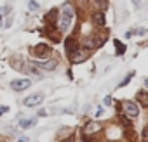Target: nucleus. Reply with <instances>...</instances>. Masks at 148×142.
I'll return each mask as SVG.
<instances>
[{"label":"nucleus","instance_id":"obj_1","mask_svg":"<svg viewBox=\"0 0 148 142\" xmlns=\"http://www.w3.org/2000/svg\"><path fill=\"white\" fill-rule=\"evenodd\" d=\"M73 19H75V12H73V7L71 4H64L63 9H61V21H59V31H68L73 24Z\"/></svg>","mask_w":148,"mask_h":142},{"label":"nucleus","instance_id":"obj_2","mask_svg":"<svg viewBox=\"0 0 148 142\" xmlns=\"http://www.w3.org/2000/svg\"><path fill=\"white\" fill-rule=\"evenodd\" d=\"M124 113H125L127 116H131V118H136V116L139 114V108H138L136 102L125 101V102H124Z\"/></svg>","mask_w":148,"mask_h":142},{"label":"nucleus","instance_id":"obj_3","mask_svg":"<svg viewBox=\"0 0 148 142\" xmlns=\"http://www.w3.org/2000/svg\"><path fill=\"white\" fill-rule=\"evenodd\" d=\"M30 85H32L30 78H21V80H14V82L11 83V89L16 90V92H21V90H26Z\"/></svg>","mask_w":148,"mask_h":142},{"label":"nucleus","instance_id":"obj_4","mask_svg":"<svg viewBox=\"0 0 148 142\" xmlns=\"http://www.w3.org/2000/svg\"><path fill=\"white\" fill-rule=\"evenodd\" d=\"M33 54H35L37 57H40V59H47L49 54H51V49H49L45 43H38V45H35V49H33Z\"/></svg>","mask_w":148,"mask_h":142},{"label":"nucleus","instance_id":"obj_5","mask_svg":"<svg viewBox=\"0 0 148 142\" xmlns=\"http://www.w3.org/2000/svg\"><path fill=\"white\" fill-rule=\"evenodd\" d=\"M44 101V94H40V92H37V94H33V95H30V97H26L25 99V106H38L40 102Z\"/></svg>","mask_w":148,"mask_h":142},{"label":"nucleus","instance_id":"obj_6","mask_svg":"<svg viewBox=\"0 0 148 142\" xmlns=\"http://www.w3.org/2000/svg\"><path fill=\"white\" fill-rule=\"evenodd\" d=\"M101 43H103V40H99L98 37H87V38L84 40V47H86V49H91V50L96 49V47H99Z\"/></svg>","mask_w":148,"mask_h":142},{"label":"nucleus","instance_id":"obj_7","mask_svg":"<svg viewBox=\"0 0 148 142\" xmlns=\"http://www.w3.org/2000/svg\"><path fill=\"white\" fill-rule=\"evenodd\" d=\"M70 59H71L73 64H79V62H84L87 59V54L86 52H80V50H75V52L70 55Z\"/></svg>","mask_w":148,"mask_h":142},{"label":"nucleus","instance_id":"obj_8","mask_svg":"<svg viewBox=\"0 0 148 142\" xmlns=\"http://www.w3.org/2000/svg\"><path fill=\"white\" fill-rule=\"evenodd\" d=\"M98 130H101V123H98V121H91V123H87V125L84 126V135H89V133L98 132Z\"/></svg>","mask_w":148,"mask_h":142},{"label":"nucleus","instance_id":"obj_9","mask_svg":"<svg viewBox=\"0 0 148 142\" xmlns=\"http://www.w3.org/2000/svg\"><path fill=\"white\" fill-rule=\"evenodd\" d=\"M64 47H66V52L71 55L73 52H75L77 50V42H75V38H66V42H64Z\"/></svg>","mask_w":148,"mask_h":142},{"label":"nucleus","instance_id":"obj_10","mask_svg":"<svg viewBox=\"0 0 148 142\" xmlns=\"http://www.w3.org/2000/svg\"><path fill=\"white\" fill-rule=\"evenodd\" d=\"M136 101H138L143 108H148V94H146L145 90H139V92L136 94Z\"/></svg>","mask_w":148,"mask_h":142},{"label":"nucleus","instance_id":"obj_11","mask_svg":"<svg viewBox=\"0 0 148 142\" xmlns=\"http://www.w3.org/2000/svg\"><path fill=\"white\" fill-rule=\"evenodd\" d=\"M92 19H94V23H96V26H105V12L103 11H98V12H94V16H92Z\"/></svg>","mask_w":148,"mask_h":142},{"label":"nucleus","instance_id":"obj_12","mask_svg":"<svg viewBox=\"0 0 148 142\" xmlns=\"http://www.w3.org/2000/svg\"><path fill=\"white\" fill-rule=\"evenodd\" d=\"M56 18H58V9H52L49 14H45V16H44V21H45V23H49V24H54Z\"/></svg>","mask_w":148,"mask_h":142},{"label":"nucleus","instance_id":"obj_13","mask_svg":"<svg viewBox=\"0 0 148 142\" xmlns=\"http://www.w3.org/2000/svg\"><path fill=\"white\" fill-rule=\"evenodd\" d=\"M56 66H58V61L51 59V61H44L40 68H42V69H45V71H52V69H56Z\"/></svg>","mask_w":148,"mask_h":142},{"label":"nucleus","instance_id":"obj_14","mask_svg":"<svg viewBox=\"0 0 148 142\" xmlns=\"http://www.w3.org/2000/svg\"><path fill=\"white\" fill-rule=\"evenodd\" d=\"M35 123H37L35 118H25V120L19 121V126H21V128H30V126H33Z\"/></svg>","mask_w":148,"mask_h":142},{"label":"nucleus","instance_id":"obj_15","mask_svg":"<svg viewBox=\"0 0 148 142\" xmlns=\"http://www.w3.org/2000/svg\"><path fill=\"white\" fill-rule=\"evenodd\" d=\"M94 4H96V7H98L99 11H105V9L108 7V2H106V0H94Z\"/></svg>","mask_w":148,"mask_h":142},{"label":"nucleus","instance_id":"obj_16","mask_svg":"<svg viewBox=\"0 0 148 142\" xmlns=\"http://www.w3.org/2000/svg\"><path fill=\"white\" fill-rule=\"evenodd\" d=\"M113 43H115V47H117V52H115V54H117V55H122V54H124V50H125V47H124L119 40H113Z\"/></svg>","mask_w":148,"mask_h":142},{"label":"nucleus","instance_id":"obj_17","mask_svg":"<svg viewBox=\"0 0 148 142\" xmlns=\"http://www.w3.org/2000/svg\"><path fill=\"white\" fill-rule=\"evenodd\" d=\"M132 76H134V73H129V75H127V76H125V78H124L120 83H119V87H125V85L131 82V78H132Z\"/></svg>","mask_w":148,"mask_h":142},{"label":"nucleus","instance_id":"obj_18","mask_svg":"<svg viewBox=\"0 0 148 142\" xmlns=\"http://www.w3.org/2000/svg\"><path fill=\"white\" fill-rule=\"evenodd\" d=\"M28 7H30L32 11H37V9H38V4H37V2H30V4H28Z\"/></svg>","mask_w":148,"mask_h":142},{"label":"nucleus","instance_id":"obj_19","mask_svg":"<svg viewBox=\"0 0 148 142\" xmlns=\"http://www.w3.org/2000/svg\"><path fill=\"white\" fill-rule=\"evenodd\" d=\"M11 24H12V16H9V18H7V21H5V26H4V28H11Z\"/></svg>","mask_w":148,"mask_h":142},{"label":"nucleus","instance_id":"obj_20","mask_svg":"<svg viewBox=\"0 0 148 142\" xmlns=\"http://www.w3.org/2000/svg\"><path fill=\"white\" fill-rule=\"evenodd\" d=\"M7 111H9V108H7V106H2V108H0V116H2V114H5Z\"/></svg>","mask_w":148,"mask_h":142},{"label":"nucleus","instance_id":"obj_21","mask_svg":"<svg viewBox=\"0 0 148 142\" xmlns=\"http://www.w3.org/2000/svg\"><path fill=\"white\" fill-rule=\"evenodd\" d=\"M103 113H105V111H103V108H98V111H96V116H98V118H99V116H101V114H103Z\"/></svg>","mask_w":148,"mask_h":142},{"label":"nucleus","instance_id":"obj_22","mask_svg":"<svg viewBox=\"0 0 148 142\" xmlns=\"http://www.w3.org/2000/svg\"><path fill=\"white\" fill-rule=\"evenodd\" d=\"M105 104H106V106H108V104H112V97H110V95H108V97H105Z\"/></svg>","mask_w":148,"mask_h":142},{"label":"nucleus","instance_id":"obj_23","mask_svg":"<svg viewBox=\"0 0 148 142\" xmlns=\"http://www.w3.org/2000/svg\"><path fill=\"white\" fill-rule=\"evenodd\" d=\"M143 137L148 139V126H145V130H143Z\"/></svg>","mask_w":148,"mask_h":142},{"label":"nucleus","instance_id":"obj_24","mask_svg":"<svg viewBox=\"0 0 148 142\" xmlns=\"http://www.w3.org/2000/svg\"><path fill=\"white\" fill-rule=\"evenodd\" d=\"M132 4H134V7H139L141 5V0H132Z\"/></svg>","mask_w":148,"mask_h":142},{"label":"nucleus","instance_id":"obj_25","mask_svg":"<svg viewBox=\"0 0 148 142\" xmlns=\"http://www.w3.org/2000/svg\"><path fill=\"white\" fill-rule=\"evenodd\" d=\"M145 87H146V89H148V78H146V80H145Z\"/></svg>","mask_w":148,"mask_h":142},{"label":"nucleus","instance_id":"obj_26","mask_svg":"<svg viewBox=\"0 0 148 142\" xmlns=\"http://www.w3.org/2000/svg\"><path fill=\"white\" fill-rule=\"evenodd\" d=\"M0 16H2V12H0Z\"/></svg>","mask_w":148,"mask_h":142}]
</instances>
